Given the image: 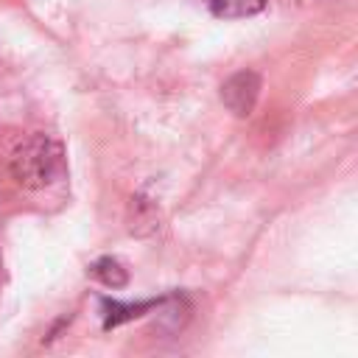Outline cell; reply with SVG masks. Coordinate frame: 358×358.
I'll use <instances>...</instances> for the list:
<instances>
[{"mask_svg":"<svg viewBox=\"0 0 358 358\" xmlns=\"http://www.w3.org/2000/svg\"><path fill=\"white\" fill-rule=\"evenodd\" d=\"M204 3L215 17H224V20L252 17L266 6V0H204Z\"/></svg>","mask_w":358,"mask_h":358,"instance_id":"2","label":"cell"},{"mask_svg":"<svg viewBox=\"0 0 358 358\" xmlns=\"http://www.w3.org/2000/svg\"><path fill=\"white\" fill-rule=\"evenodd\" d=\"M64 168L62 145L48 134H34L22 140L11 154V173L22 187H45Z\"/></svg>","mask_w":358,"mask_h":358,"instance_id":"1","label":"cell"}]
</instances>
